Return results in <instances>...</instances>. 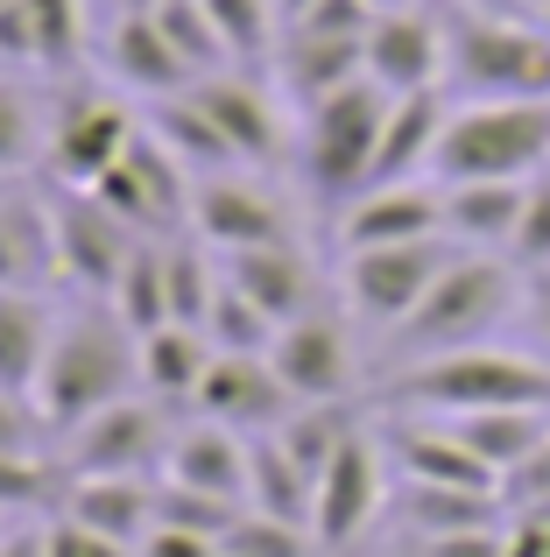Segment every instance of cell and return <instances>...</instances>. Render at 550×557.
Returning <instances> with one entry per match:
<instances>
[{"instance_id": "obj_1", "label": "cell", "mask_w": 550, "mask_h": 557, "mask_svg": "<svg viewBox=\"0 0 550 557\" xmlns=\"http://www.w3.org/2000/svg\"><path fill=\"white\" fill-rule=\"evenodd\" d=\"M135 381H141V332L113 304H78L71 318H57L50 360H42V381H36V409L50 423V437H71L99 409L127 403Z\"/></svg>"}, {"instance_id": "obj_2", "label": "cell", "mask_w": 550, "mask_h": 557, "mask_svg": "<svg viewBox=\"0 0 550 557\" xmlns=\"http://www.w3.org/2000/svg\"><path fill=\"white\" fill-rule=\"evenodd\" d=\"M523 289H529V275L515 269L509 255H473V247H459V261L430 283V297L388 332V360H396V368H416V360L459 354V346H487L509 318H523Z\"/></svg>"}, {"instance_id": "obj_3", "label": "cell", "mask_w": 550, "mask_h": 557, "mask_svg": "<svg viewBox=\"0 0 550 557\" xmlns=\"http://www.w3.org/2000/svg\"><path fill=\"white\" fill-rule=\"evenodd\" d=\"M445 99H550V28L515 8L445 0Z\"/></svg>"}, {"instance_id": "obj_4", "label": "cell", "mask_w": 550, "mask_h": 557, "mask_svg": "<svg viewBox=\"0 0 550 557\" xmlns=\"http://www.w3.org/2000/svg\"><path fill=\"white\" fill-rule=\"evenodd\" d=\"M388 403L410 417H473V409H550V360L515 346H459L388 374Z\"/></svg>"}, {"instance_id": "obj_5", "label": "cell", "mask_w": 550, "mask_h": 557, "mask_svg": "<svg viewBox=\"0 0 550 557\" xmlns=\"http://www.w3.org/2000/svg\"><path fill=\"white\" fill-rule=\"evenodd\" d=\"M550 170V99H473L445 113L430 184H529Z\"/></svg>"}, {"instance_id": "obj_6", "label": "cell", "mask_w": 550, "mask_h": 557, "mask_svg": "<svg viewBox=\"0 0 550 557\" xmlns=\"http://www.w3.org/2000/svg\"><path fill=\"white\" fill-rule=\"evenodd\" d=\"M382 121H388V92L374 78H353L346 92L303 107V184L317 205L346 212L374 177V149H382Z\"/></svg>"}, {"instance_id": "obj_7", "label": "cell", "mask_w": 550, "mask_h": 557, "mask_svg": "<svg viewBox=\"0 0 550 557\" xmlns=\"http://www.w3.org/2000/svg\"><path fill=\"white\" fill-rule=\"evenodd\" d=\"M459 261V240L452 233H430V240H402V247H353L346 255V304H353L360 325L374 332H396L416 304L430 297L445 269Z\"/></svg>"}, {"instance_id": "obj_8", "label": "cell", "mask_w": 550, "mask_h": 557, "mask_svg": "<svg viewBox=\"0 0 550 557\" xmlns=\"http://www.w3.org/2000/svg\"><path fill=\"white\" fill-rule=\"evenodd\" d=\"M388 502V451L374 445V431H353L332 466L317 473V494H311V536L317 550H346L353 536H367V522L382 516Z\"/></svg>"}, {"instance_id": "obj_9", "label": "cell", "mask_w": 550, "mask_h": 557, "mask_svg": "<svg viewBox=\"0 0 550 557\" xmlns=\"http://www.w3.org/2000/svg\"><path fill=\"white\" fill-rule=\"evenodd\" d=\"M170 459V423H163V403L155 395H127V403L99 409L92 423L64 437V473H141L149 480L155 466Z\"/></svg>"}, {"instance_id": "obj_10", "label": "cell", "mask_w": 550, "mask_h": 557, "mask_svg": "<svg viewBox=\"0 0 550 557\" xmlns=\"http://www.w3.org/2000/svg\"><path fill=\"white\" fill-rule=\"evenodd\" d=\"M367 78L388 99L402 92H445V14L396 0V8L374 14L367 28Z\"/></svg>"}, {"instance_id": "obj_11", "label": "cell", "mask_w": 550, "mask_h": 557, "mask_svg": "<svg viewBox=\"0 0 550 557\" xmlns=\"http://www.w3.org/2000/svg\"><path fill=\"white\" fill-rule=\"evenodd\" d=\"M297 395L283 388V374L268 368V354H212V374L198 381V417L226 423L240 437H268L289 423Z\"/></svg>"}, {"instance_id": "obj_12", "label": "cell", "mask_w": 550, "mask_h": 557, "mask_svg": "<svg viewBox=\"0 0 550 557\" xmlns=\"http://www.w3.org/2000/svg\"><path fill=\"white\" fill-rule=\"evenodd\" d=\"M191 226L205 233L220 255H248V247H283L289 240V212L254 177H240V170H212V177H198Z\"/></svg>"}, {"instance_id": "obj_13", "label": "cell", "mask_w": 550, "mask_h": 557, "mask_svg": "<svg viewBox=\"0 0 550 557\" xmlns=\"http://www.w3.org/2000/svg\"><path fill=\"white\" fill-rule=\"evenodd\" d=\"M268 368L283 374V388L297 403H346L353 395V339H346V325L332 311H311L275 332Z\"/></svg>"}, {"instance_id": "obj_14", "label": "cell", "mask_w": 550, "mask_h": 557, "mask_svg": "<svg viewBox=\"0 0 550 557\" xmlns=\"http://www.w3.org/2000/svg\"><path fill=\"white\" fill-rule=\"evenodd\" d=\"M127 149H135V113H127L113 92H71L64 99V113H57V141H50V163H57L64 184L92 190Z\"/></svg>"}, {"instance_id": "obj_15", "label": "cell", "mask_w": 550, "mask_h": 557, "mask_svg": "<svg viewBox=\"0 0 550 557\" xmlns=\"http://www.w3.org/2000/svg\"><path fill=\"white\" fill-rule=\"evenodd\" d=\"M127 255H135V226L113 219L92 190L71 198V205H57V275H71V283L92 289V297H113Z\"/></svg>"}, {"instance_id": "obj_16", "label": "cell", "mask_w": 550, "mask_h": 557, "mask_svg": "<svg viewBox=\"0 0 550 557\" xmlns=\"http://www.w3.org/2000/svg\"><path fill=\"white\" fill-rule=\"evenodd\" d=\"M445 233V190L438 184H382V190H360L353 205L339 212V247H402V240H430Z\"/></svg>"}, {"instance_id": "obj_17", "label": "cell", "mask_w": 550, "mask_h": 557, "mask_svg": "<svg viewBox=\"0 0 550 557\" xmlns=\"http://www.w3.org/2000/svg\"><path fill=\"white\" fill-rule=\"evenodd\" d=\"M57 508L78 516L85 530L135 550L155 530V480H141V473H64V502Z\"/></svg>"}, {"instance_id": "obj_18", "label": "cell", "mask_w": 550, "mask_h": 557, "mask_svg": "<svg viewBox=\"0 0 550 557\" xmlns=\"http://www.w3.org/2000/svg\"><path fill=\"white\" fill-rule=\"evenodd\" d=\"M445 113H452V99H445V92H402V99H388V121H382V149H374L367 190L430 177V156H438Z\"/></svg>"}, {"instance_id": "obj_19", "label": "cell", "mask_w": 550, "mask_h": 557, "mask_svg": "<svg viewBox=\"0 0 550 557\" xmlns=\"http://www.w3.org/2000/svg\"><path fill=\"white\" fill-rule=\"evenodd\" d=\"M191 99L212 113V121H220V135L234 141L240 170L275 163V156H283V121H275V107H268L262 85L234 78V71H212V78H198V85H191Z\"/></svg>"}, {"instance_id": "obj_20", "label": "cell", "mask_w": 550, "mask_h": 557, "mask_svg": "<svg viewBox=\"0 0 550 557\" xmlns=\"http://www.w3.org/2000/svg\"><path fill=\"white\" fill-rule=\"evenodd\" d=\"M226 283L248 289L254 304L275 318V325H297V318L317 311V269L303 261L297 240L283 247H248V255H226Z\"/></svg>"}, {"instance_id": "obj_21", "label": "cell", "mask_w": 550, "mask_h": 557, "mask_svg": "<svg viewBox=\"0 0 550 557\" xmlns=\"http://www.w3.org/2000/svg\"><path fill=\"white\" fill-rule=\"evenodd\" d=\"M283 92L297 107H317V99L346 92L353 78H367V36H303V28H283Z\"/></svg>"}, {"instance_id": "obj_22", "label": "cell", "mask_w": 550, "mask_h": 557, "mask_svg": "<svg viewBox=\"0 0 550 557\" xmlns=\"http://www.w3.org/2000/svg\"><path fill=\"white\" fill-rule=\"evenodd\" d=\"M163 480H177V487H198V494H220V502H240V508H248V437L226 431V423L177 431V437H170V459H163Z\"/></svg>"}, {"instance_id": "obj_23", "label": "cell", "mask_w": 550, "mask_h": 557, "mask_svg": "<svg viewBox=\"0 0 550 557\" xmlns=\"http://www.w3.org/2000/svg\"><path fill=\"white\" fill-rule=\"evenodd\" d=\"M107 57H113V78H121L127 92L177 99V92H191V85H198L191 64H184V57L170 50V36L155 28V14H121V22H113Z\"/></svg>"}, {"instance_id": "obj_24", "label": "cell", "mask_w": 550, "mask_h": 557, "mask_svg": "<svg viewBox=\"0 0 550 557\" xmlns=\"http://www.w3.org/2000/svg\"><path fill=\"white\" fill-rule=\"evenodd\" d=\"M57 318L36 289H0V395H28L36 403L42 360H50Z\"/></svg>"}, {"instance_id": "obj_25", "label": "cell", "mask_w": 550, "mask_h": 557, "mask_svg": "<svg viewBox=\"0 0 550 557\" xmlns=\"http://www.w3.org/2000/svg\"><path fill=\"white\" fill-rule=\"evenodd\" d=\"M445 190V233L473 255H509L515 219H523L529 184H438Z\"/></svg>"}, {"instance_id": "obj_26", "label": "cell", "mask_w": 550, "mask_h": 557, "mask_svg": "<svg viewBox=\"0 0 550 557\" xmlns=\"http://www.w3.org/2000/svg\"><path fill=\"white\" fill-rule=\"evenodd\" d=\"M212 374V339L198 325L141 332V388L155 403H198V381Z\"/></svg>"}, {"instance_id": "obj_27", "label": "cell", "mask_w": 550, "mask_h": 557, "mask_svg": "<svg viewBox=\"0 0 550 557\" xmlns=\"http://www.w3.org/2000/svg\"><path fill=\"white\" fill-rule=\"evenodd\" d=\"M57 275V212L0 198V289H36Z\"/></svg>"}, {"instance_id": "obj_28", "label": "cell", "mask_w": 550, "mask_h": 557, "mask_svg": "<svg viewBox=\"0 0 550 557\" xmlns=\"http://www.w3.org/2000/svg\"><path fill=\"white\" fill-rule=\"evenodd\" d=\"M149 135L163 141L170 156H177L191 177H212V170H240V156H234V141L220 135V121H212L205 107H198L191 92H177V99H155L149 107Z\"/></svg>"}, {"instance_id": "obj_29", "label": "cell", "mask_w": 550, "mask_h": 557, "mask_svg": "<svg viewBox=\"0 0 550 557\" xmlns=\"http://www.w3.org/2000/svg\"><path fill=\"white\" fill-rule=\"evenodd\" d=\"M445 423L466 437V451L495 480H509L515 466H523L529 451L550 437V409H473V417H445Z\"/></svg>"}, {"instance_id": "obj_30", "label": "cell", "mask_w": 550, "mask_h": 557, "mask_svg": "<svg viewBox=\"0 0 550 557\" xmlns=\"http://www.w3.org/2000/svg\"><path fill=\"white\" fill-rule=\"evenodd\" d=\"M402 522L416 530V544H430V536L509 522V502H501V494H473V487H410V480H402Z\"/></svg>"}, {"instance_id": "obj_31", "label": "cell", "mask_w": 550, "mask_h": 557, "mask_svg": "<svg viewBox=\"0 0 550 557\" xmlns=\"http://www.w3.org/2000/svg\"><path fill=\"white\" fill-rule=\"evenodd\" d=\"M311 473H303L297 459H289L283 445L268 437H248V508H262V516H283V522H303L311 530Z\"/></svg>"}, {"instance_id": "obj_32", "label": "cell", "mask_w": 550, "mask_h": 557, "mask_svg": "<svg viewBox=\"0 0 550 557\" xmlns=\"http://www.w3.org/2000/svg\"><path fill=\"white\" fill-rule=\"evenodd\" d=\"M353 431H360L353 403H297V409H289V423L275 431V445H283L289 459L311 473V487H317V473L332 466V451H339Z\"/></svg>"}, {"instance_id": "obj_33", "label": "cell", "mask_w": 550, "mask_h": 557, "mask_svg": "<svg viewBox=\"0 0 550 557\" xmlns=\"http://www.w3.org/2000/svg\"><path fill=\"white\" fill-rule=\"evenodd\" d=\"M113 311L127 318L135 332H155V325H170V283H163V247H149V240H135V255H127V269H121V283H113Z\"/></svg>"}, {"instance_id": "obj_34", "label": "cell", "mask_w": 550, "mask_h": 557, "mask_svg": "<svg viewBox=\"0 0 550 557\" xmlns=\"http://www.w3.org/2000/svg\"><path fill=\"white\" fill-rule=\"evenodd\" d=\"M275 318L262 311V304L248 297V289H234L220 275V297H212V311H205V339H212V354H268L275 346Z\"/></svg>"}, {"instance_id": "obj_35", "label": "cell", "mask_w": 550, "mask_h": 557, "mask_svg": "<svg viewBox=\"0 0 550 557\" xmlns=\"http://www.w3.org/2000/svg\"><path fill=\"white\" fill-rule=\"evenodd\" d=\"M155 28H163L170 50L191 64V78H212V71L226 64V36L212 28L205 0H163V8H155Z\"/></svg>"}, {"instance_id": "obj_36", "label": "cell", "mask_w": 550, "mask_h": 557, "mask_svg": "<svg viewBox=\"0 0 550 557\" xmlns=\"http://www.w3.org/2000/svg\"><path fill=\"white\" fill-rule=\"evenodd\" d=\"M155 522H170V530H191V536H212V544H226V530L240 522V502H220V494L177 487V480H155Z\"/></svg>"}, {"instance_id": "obj_37", "label": "cell", "mask_w": 550, "mask_h": 557, "mask_svg": "<svg viewBox=\"0 0 550 557\" xmlns=\"http://www.w3.org/2000/svg\"><path fill=\"white\" fill-rule=\"evenodd\" d=\"M163 283H170V325H198L205 332V311H212V297H220V275L205 269V255L163 247Z\"/></svg>"}, {"instance_id": "obj_38", "label": "cell", "mask_w": 550, "mask_h": 557, "mask_svg": "<svg viewBox=\"0 0 550 557\" xmlns=\"http://www.w3.org/2000/svg\"><path fill=\"white\" fill-rule=\"evenodd\" d=\"M226 557H311L317 536L303 522H283V516H262V508H240V522L226 530Z\"/></svg>"}, {"instance_id": "obj_39", "label": "cell", "mask_w": 550, "mask_h": 557, "mask_svg": "<svg viewBox=\"0 0 550 557\" xmlns=\"http://www.w3.org/2000/svg\"><path fill=\"white\" fill-rule=\"evenodd\" d=\"M36 22V64L42 71H71L85 50V0H28Z\"/></svg>"}, {"instance_id": "obj_40", "label": "cell", "mask_w": 550, "mask_h": 557, "mask_svg": "<svg viewBox=\"0 0 550 557\" xmlns=\"http://www.w3.org/2000/svg\"><path fill=\"white\" fill-rule=\"evenodd\" d=\"M205 14H212V28L226 36V57H268L275 50V0H205Z\"/></svg>"}, {"instance_id": "obj_41", "label": "cell", "mask_w": 550, "mask_h": 557, "mask_svg": "<svg viewBox=\"0 0 550 557\" xmlns=\"http://www.w3.org/2000/svg\"><path fill=\"white\" fill-rule=\"evenodd\" d=\"M64 502V466L50 459H0V508L8 516H36V508Z\"/></svg>"}, {"instance_id": "obj_42", "label": "cell", "mask_w": 550, "mask_h": 557, "mask_svg": "<svg viewBox=\"0 0 550 557\" xmlns=\"http://www.w3.org/2000/svg\"><path fill=\"white\" fill-rule=\"evenodd\" d=\"M509 261L523 275H543L550 269V170H543V177H529V190H523V219H515Z\"/></svg>"}, {"instance_id": "obj_43", "label": "cell", "mask_w": 550, "mask_h": 557, "mask_svg": "<svg viewBox=\"0 0 550 557\" xmlns=\"http://www.w3.org/2000/svg\"><path fill=\"white\" fill-rule=\"evenodd\" d=\"M36 149H42V121H36V107H28V99L14 92L8 78H0V170L36 163Z\"/></svg>"}, {"instance_id": "obj_44", "label": "cell", "mask_w": 550, "mask_h": 557, "mask_svg": "<svg viewBox=\"0 0 550 557\" xmlns=\"http://www.w3.org/2000/svg\"><path fill=\"white\" fill-rule=\"evenodd\" d=\"M42 437H50L42 409L28 395H0V459H42Z\"/></svg>"}, {"instance_id": "obj_45", "label": "cell", "mask_w": 550, "mask_h": 557, "mask_svg": "<svg viewBox=\"0 0 550 557\" xmlns=\"http://www.w3.org/2000/svg\"><path fill=\"white\" fill-rule=\"evenodd\" d=\"M42 536H50V557H135L127 544H113V536L85 530V522H78V516H64V508L42 522Z\"/></svg>"}, {"instance_id": "obj_46", "label": "cell", "mask_w": 550, "mask_h": 557, "mask_svg": "<svg viewBox=\"0 0 550 557\" xmlns=\"http://www.w3.org/2000/svg\"><path fill=\"white\" fill-rule=\"evenodd\" d=\"M501 502H509V508H550V437L515 466L509 480H501Z\"/></svg>"}, {"instance_id": "obj_47", "label": "cell", "mask_w": 550, "mask_h": 557, "mask_svg": "<svg viewBox=\"0 0 550 557\" xmlns=\"http://www.w3.org/2000/svg\"><path fill=\"white\" fill-rule=\"evenodd\" d=\"M424 557H509V522H495V530H459V536H430Z\"/></svg>"}, {"instance_id": "obj_48", "label": "cell", "mask_w": 550, "mask_h": 557, "mask_svg": "<svg viewBox=\"0 0 550 557\" xmlns=\"http://www.w3.org/2000/svg\"><path fill=\"white\" fill-rule=\"evenodd\" d=\"M36 64V22H28V0H0V64Z\"/></svg>"}, {"instance_id": "obj_49", "label": "cell", "mask_w": 550, "mask_h": 557, "mask_svg": "<svg viewBox=\"0 0 550 557\" xmlns=\"http://www.w3.org/2000/svg\"><path fill=\"white\" fill-rule=\"evenodd\" d=\"M135 557H220V544H212V536H191V530H170V522H155V530L135 544Z\"/></svg>"}, {"instance_id": "obj_50", "label": "cell", "mask_w": 550, "mask_h": 557, "mask_svg": "<svg viewBox=\"0 0 550 557\" xmlns=\"http://www.w3.org/2000/svg\"><path fill=\"white\" fill-rule=\"evenodd\" d=\"M523 318H529V332H537V346H543V360H550V269H543V275H529V289H523Z\"/></svg>"}, {"instance_id": "obj_51", "label": "cell", "mask_w": 550, "mask_h": 557, "mask_svg": "<svg viewBox=\"0 0 550 557\" xmlns=\"http://www.w3.org/2000/svg\"><path fill=\"white\" fill-rule=\"evenodd\" d=\"M0 557H50V536H42V522H14V530L0 536Z\"/></svg>"}, {"instance_id": "obj_52", "label": "cell", "mask_w": 550, "mask_h": 557, "mask_svg": "<svg viewBox=\"0 0 550 557\" xmlns=\"http://www.w3.org/2000/svg\"><path fill=\"white\" fill-rule=\"evenodd\" d=\"M113 8H121V14H155L163 0H113Z\"/></svg>"}, {"instance_id": "obj_53", "label": "cell", "mask_w": 550, "mask_h": 557, "mask_svg": "<svg viewBox=\"0 0 550 557\" xmlns=\"http://www.w3.org/2000/svg\"><path fill=\"white\" fill-rule=\"evenodd\" d=\"M303 8H311V0H275V14H283V22H297Z\"/></svg>"}, {"instance_id": "obj_54", "label": "cell", "mask_w": 550, "mask_h": 557, "mask_svg": "<svg viewBox=\"0 0 550 557\" xmlns=\"http://www.w3.org/2000/svg\"><path fill=\"white\" fill-rule=\"evenodd\" d=\"M466 8H515V0H466ZM515 14H523V8H515Z\"/></svg>"}, {"instance_id": "obj_55", "label": "cell", "mask_w": 550, "mask_h": 557, "mask_svg": "<svg viewBox=\"0 0 550 557\" xmlns=\"http://www.w3.org/2000/svg\"><path fill=\"white\" fill-rule=\"evenodd\" d=\"M8 530H14V516H8V508H0V536H8Z\"/></svg>"}, {"instance_id": "obj_56", "label": "cell", "mask_w": 550, "mask_h": 557, "mask_svg": "<svg viewBox=\"0 0 550 557\" xmlns=\"http://www.w3.org/2000/svg\"><path fill=\"white\" fill-rule=\"evenodd\" d=\"M537 22H543V28H550V0H543V8H537Z\"/></svg>"}, {"instance_id": "obj_57", "label": "cell", "mask_w": 550, "mask_h": 557, "mask_svg": "<svg viewBox=\"0 0 550 557\" xmlns=\"http://www.w3.org/2000/svg\"><path fill=\"white\" fill-rule=\"evenodd\" d=\"M382 8H396V0H382Z\"/></svg>"}, {"instance_id": "obj_58", "label": "cell", "mask_w": 550, "mask_h": 557, "mask_svg": "<svg viewBox=\"0 0 550 557\" xmlns=\"http://www.w3.org/2000/svg\"><path fill=\"white\" fill-rule=\"evenodd\" d=\"M220 557H226V550H220Z\"/></svg>"}]
</instances>
